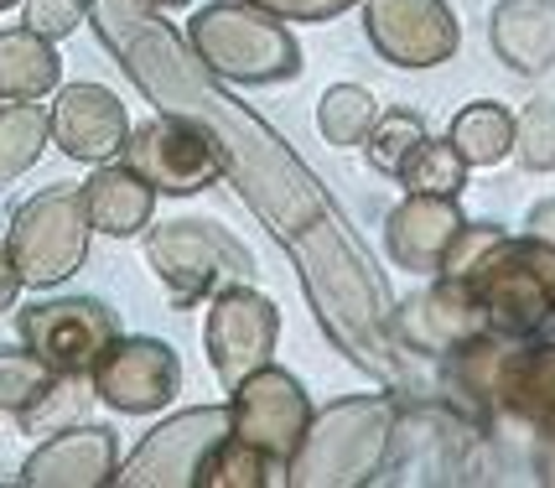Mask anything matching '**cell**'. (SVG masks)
I'll return each instance as SVG.
<instances>
[{
    "instance_id": "6da1fadb",
    "label": "cell",
    "mask_w": 555,
    "mask_h": 488,
    "mask_svg": "<svg viewBox=\"0 0 555 488\" xmlns=\"http://www.w3.org/2000/svg\"><path fill=\"white\" fill-rule=\"evenodd\" d=\"M400 395L363 390L343 395L333 406L312 411V426L286 463V484L296 488H359L374 484L395 463V437H400Z\"/></svg>"
},
{
    "instance_id": "7a4b0ae2",
    "label": "cell",
    "mask_w": 555,
    "mask_h": 488,
    "mask_svg": "<svg viewBox=\"0 0 555 488\" xmlns=\"http://www.w3.org/2000/svg\"><path fill=\"white\" fill-rule=\"evenodd\" d=\"M188 48L223 84L270 89L301 74V42L281 16H266L244 0H214L188 16Z\"/></svg>"
},
{
    "instance_id": "3957f363",
    "label": "cell",
    "mask_w": 555,
    "mask_h": 488,
    "mask_svg": "<svg viewBox=\"0 0 555 488\" xmlns=\"http://www.w3.org/2000/svg\"><path fill=\"white\" fill-rule=\"evenodd\" d=\"M145 266L156 270V281L167 286L177 312L208 301L223 286H240V281L260 275L249 244L234 240L218 219H151L145 223Z\"/></svg>"
},
{
    "instance_id": "277c9868",
    "label": "cell",
    "mask_w": 555,
    "mask_h": 488,
    "mask_svg": "<svg viewBox=\"0 0 555 488\" xmlns=\"http://www.w3.org/2000/svg\"><path fill=\"white\" fill-rule=\"evenodd\" d=\"M473 296L483 301L488 333L534 338L555 312V240L545 234H504L467 275Z\"/></svg>"
},
{
    "instance_id": "5b68a950",
    "label": "cell",
    "mask_w": 555,
    "mask_h": 488,
    "mask_svg": "<svg viewBox=\"0 0 555 488\" xmlns=\"http://www.w3.org/2000/svg\"><path fill=\"white\" fill-rule=\"evenodd\" d=\"M89 240H94V223L83 214V193L78 188L31 193L11 214V229H5L11 266L22 275V286H31V292H52L68 275H78L83 260H89Z\"/></svg>"
},
{
    "instance_id": "8992f818",
    "label": "cell",
    "mask_w": 555,
    "mask_h": 488,
    "mask_svg": "<svg viewBox=\"0 0 555 488\" xmlns=\"http://www.w3.org/2000/svg\"><path fill=\"white\" fill-rule=\"evenodd\" d=\"M120 162L130 171H141L145 182L156 188V197L208 193L229 171V156L218 146L214 125H203L197 115H177V110H162L156 120L145 125H130Z\"/></svg>"
},
{
    "instance_id": "52a82bcc",
    "label": "cell",
    "mask_w": 555,
    "mask_h": 488,
    "mask_svg": "<svg viewBox=\"0 0 555 488\" xmlns=\"http://www.w3.org/2000/svg\"><path fill=\"white\" fill-rule=\"evenodd\" d=\"M16 338L48 359L57 374H83L99 364V354L120 338V318L99 296H42L16 307Z\"/></svg>"
},
{
    "instance_id": "ba28073f",
    "label": "cell",
    "mask_w": 555,
    "mask_h": 488,
    "mask_svg": "<svg viewBox=\"0 0 555 488\" xmlns=\"http://www.w3.org/2000/svg\"><path fill=\"white\" fill-rule=\"evenodd\" d=\"M312 395L307 385L281 369L275 359L260 364L255 374H244L240 385L229 390V432L249 447H260L270 463L286 467L296 458V447L307 437V426H312Z\"/></svg>"
},
{
    "instance_id": "9c48e42d",
    "label": "cell",
    "mask_w": 555,
    "mask_h": 488,
    "mask_svg": "<svg viewBox=\"0 0 555 488\" xmlns=\"http://www.w3.org/2000/svg\"><path fill=\"white\" fill-rule=\"evenodd\" d=\"M275 343H281V307L266 292H255V281H240V286H223L208 296L203 348H208V364H214L223 390H234L244 374L270 364Z\"/></svg>"
},
{
    "instance_id": "30bf717a",
    "label": "cell",
    "mask_w": 555,
    "mask_h": 488,
    "mask_svg": "<svg viewBox=\"0 0 555 488\" xmlns=\"http://www.w3.org/2000/svg\"><path fill=\"white\" fill-rule=\"evenodd\" d=\"M229 437V406H193L151 426L115 473L125 488H193L203 458Z\"/></svg>"
},
{
    "instance_id": "8fae6325",
    "label": "cell",
    "mask_w": 555,
    "mask_h": 488,
    "mask_svg": "<svg viewBox=\"0 0 555 488\" xmlns=\"http://www.w3.org/2000/svg\"><path fill=\"white\" fill-rule=\"evenodd\" d=\"M94 400H104L120 415H156L167 411L182 390V359L177 348L151 333H120L89 369Z\"/></svg>"
},
{
    "instance_id": "7c38bea8",
    "label": "cell",
    "mask_w": 555,
    "mask_h": 488,
    "mask_svg": "<svg viewBox=\"0 0 555 488\" xmlns=\"http://www.w3.org/2000/svg\"><path fill=\"white\" fill-rule=\"evenodd\" d=\"M363 37L389 68H441L462 48V22L447 0H363Z\"/></svg>"
},
{
    "instance_id": "4fadbf2b",
    "label": "cell",
    "mask_w": 555,
    "mask_h": 488,
    "mask_svg": "<svg viewBox=\"0 0 555 488\" xmlns=\"http://www.w3.org/2000/svg\"><path fill=\"white\" fill-rule=\"evenodd\" d=\"M478 333H488L483 301L473 296L467 281H447V275H436L431 286L395 301V312H389V338L426 359H447L452 348H462Z\"/></svg>"
},
{
    "instance_id": "5bb4252c",
    "label": "cell",
    "mask_w": 555,
    "mask_h": 488,
    "mask_svg": "<svg viewBox=\"0 0 555 488\" xmlns=\"http://www.w3.org/2000/svg\"><path fill=\"white\" fill-rule=\"evenodd\" d=\"M52 146L68 162L99 167V162H120L130 115L104 84H57L52 89Z\"/></svg>"
},
{
    "instance_id": "9a60e30c",
    "label": "cell",
    "mask_w": 555,
    "mask_h": 488,
    "mask_svg": "<svg viewBox=\"0 0 555 488\" xmlns=\"http://www.w3.org/2000/svg\"><path fill=\"white\" fill-rule=\"evenodd\" d=\"M120 473V437L94 421H73L52 432L37 452H26L22 484L26 488H104Z\"/></svg>"
},
{
    "instance_id": "2e32d148",
    "label": "cell",
    "mask_w": 555,
    "mask_h": 488,
    "mask_svg": "<svg viewBox=\"0 0 555 488\" xmlns=\"http://www.w3.org/2000/svg\"><path fill=\"white\" fill-rule=\"evenodd\" d=\"M457 197H436V193H405L385 219V255L411 275H436L441 255L452 234L462 229Z\"/></svg>"
},
{
    "instance_id": "e0dca14e",
    "label": "cell",
    "mask_w": 555,
    "mask_h": 488,
    "mask_svg": "<svg viewBox=\"0 0 555 488\" xmlns=\"http://www.w3.org/2000/svg\"><path fill=\"white\" fill-rule=\"evenodd\" d=\"M488 48L508 74L540 78L555 68V0H499Z\"/></svg>"
},
{
    "instance_id": "ac0fdd59",
    "label": "cell",
    "mask_w": 555,
    "mask_h": 488,
    "mask_svg": "<svg viewBox=\"0 0 555 488\" xmlns=\"http://www.w3.org/2000/svg\"><path fill=\"white\" fill-rule=\"evenodd\" d=\"M78 193H83V214L94 223V234H109V240H135L156 219V188L125 162H99L78 182Z\"/></svg>"
},
{
    "instance_id": "d6986e66",
    "label": "cell",
    "mask_w": 555,
    "mask_h": 488,
    "mask_svg": "<svg viewBox=\"0 0 555 488\" xmlns=\"http://www.w3.org/2000/svg\"><path fill=\"white\" fill-rule=\"evenodd\" d=\"M499 415L545 432L555 426V343L514 338L504 369H499Z\"/></svg>"
},
{
    "instance_id": "ffe728a7",
    "label": "cell",
    "mask_w": 555,
    "mask_h": 488,
    "mask_svg": "<svg viewBox=\"0 0 555 488\" xmlns=\"http://www.w3.org/2000/svg\"><path fill=\"white\" fill-rule=\"evenodd\" d=\"M63 84L57 42L37 37L31 26L0 31V99H52Z\"/></svg>"
},
{
    "instance_id": "44dd1931",
    "label": "cell",
    "mask_w": 555,
    "mask_h": 488,
    "mask_svg": "<svg viewBox=\"0 0 555 488\" xmlns=\"http://www.w3.org/2000/svg\"><path fill=\"white\" fill-rule=\"evenodd\" d=\"M447 141L462 151L467 167H499L504 156H514V115L499 99H473L452 115Z\"/></svg>"
},
{
    "instance_id": "7402d4cb",
    "label": "cell",
    "mask_w": 555,
    "mask_h": 488,
    "mask_svg": "<svg viewBox=\"0 0 555 488\" xmlns=\"http://www.w3.org/2000/svg\"><path fill=\"white\" fill-rule=\"evenodd\" d=\"M48 141H52L48 110L37 99H5L0 104V188L37 167Z\"/></svg>"
},
{
    "instance_id": "603a6c76",
    "label": "cell",
    "mask_w": 555,
    "mask_h": 488,
    "mask_svg": "<svg viewBox=\"0 0 555 488\" xmlns=\"http://www.w3.org/2000/svg\"><path fill=\"white\" fill-rule=\"evenodd\" d=\"M275 484H286V467L270 463L260 447H249V441H240L229 432V437L203 458L193 488H275Z\"/></svg>"
},
{
    "instance_id": "cb8c5ba5",
    "label": "cell",
    "mask_w": 555,
    "mask_h": 488,
    "mask_svg": "<svg viewBox=\"0 0 555 488\" xmlns=\"http://www.w3.org/2000/svg\"><path fill=\"white\" fill-rule=\"evenodd\" d=\"M374 120H379V104H374V94L363 84H333L327 94L317 99V136L338 151L363 146Z\"/></svg>"
},
{
    "instance_id": "d4e9b609",
    "label": "cell",
    "mask_w": 555,
    "mask_h": 488,
    "mask_svg": "<svg viewBox=\"0 0 555 488\" xmlns=\"http://www.w3.org/2000/svg\"><path fill=\"white\" fill-rule=\"evenodd\" d=\"M467 162H462V151L441 136V141H421V146L405 156V167L395 171L400 177V188L405 193H436V197H457L462 188H467Z\"/></svg>"
},
{
    "instance_id": "484cf974",
    "label": "cell",
    "mask_w": 555,
    "mask_h": 488,
    "mask_svg": "<svg viewBox=\"0 0 555 488\" xmlns=\"http://www.w3.org/2000/svg\"><path fill=\"white\" fill-rule=\"evenodd\" d=\"M426 136H431V130H426V120H421L415 110H379V120L369 125V136H363V156H369L374 171L395 177V171L405 167V156H411Z\"/></svg>"
},
{
    "instance_id": "4316f807",
    "label": "cell",
    "mask_w": 555,
    "mask_h": 488,
    "mask_svg": "<svg viewBox=\"0 0 555 488\" xmlns=\"http://www.w3.org/2000/svg\"><path fill=\"white\" fill-rule=\"evenodd\" d=\"M57 385V369L48 359H37L31 348H0V411L5 415H26L42 395Z\"/></svg>"
},
{
    "instance_id": "83f0119b",
    "label": "cell",
    "mask_w": 555,
    "mask_h": 488,
    "mask_svg": "<svg viewBox=\"0 0 555 488\" xmlns=\"http://www.w3.org/2000/svg\"><path fill=\"white\" fill-rule=\"evenodd\" d=\"M514 156L525 171H555V99H530L514 115Z\"/></svg>"
},
{
    "instance_id": "f1b7e54d",
    "label": "cell",
    "mask_w": 555,
    "mask_h": 488,
    "mask_svg": "<svg viewBox=\"0 0 555 488\" xmlns=\"http://www.w3.org/2000/svg\"><path fill=\"white\" fill-rule=\"evenodd\" d=\"M89 395H94V385L83 380V374H57V385H52L37 406L26 415H16L26 432H63L68 421H78L83 415V406H89Z\"/></svg>"
},
{
    "instance_id": "f546056e",
    "label": "cell",
    "mask_w": 555,
    "mask_h": 488,
    "mask_svg": "<svg viewBox=\"0 0 555 488\" xmlns=\"http://www.w3.org/2000/svg\"><path fill=\"white\" fill-rule=\"evenodd\" d=\"M499 240H504V229H499V223H473L467 219L457 234H452V244H447V255H441L436 275H447V281H467L473 270L483 266V255Z\"/></svg>"
},
{
    "instance_id": "4dcf8cb0",
    "label": "cell",
    "mask_w": 555,
    "mask_h": 488,
    "mask_svg": "<svg viewBox=\"0 0 555 488\" xmlns=\"http://www.w3.org/2000/svg\"><path fill=\"white\" fill-rule=\"evenodd\" d=\"M83 16H89V0H22V26H31L48 42L73 37L83 26Z\"/></svg>"
},
{
    "instance_id": "1f68e13d",
    "label": "cell",
    "mask_w": 555,
    "mask_h": 488,
    "mask_svg": "<svg viewBox=\"0 0 555 488\" xmlns=\"http://www.w3.org/2000/svg\"><path fill=\"white\" fill-rule=\"evenodd\" d=\"M244 5H255V11H266V16H281V22H338V16H348L353 5H363V0H244Z\"/></svg>"
},
{
    "instance_id": "d6a6232c",
    "label": "cell",
    "mask_w": 555,
    "mask_h": 488,
    "mask_svg": "<svg viewBox=\"0 0 555 488\" xmlns=\"http://www.w3.org/2000/svg\"><path fill=\"white\" fill-rule=\"evenodd\" d=\"M16 296H22V275H16V266H11V249H5V240H0V318L16 307Z\"/></svg>"
},
{
    "instance_id": "836d02e7",
    "label": "cell",
    "mask_w": 555,
    "mask_h": 488,
    "mask_svg": "<svg viewBox=\"0 0 555 488\" xmlns=\"http://www.w3.org/2000/svg\"><path fill=\"white\" fill-rule=\"evenodd\" d=\"M534 473H540V484H555V426H545L534 441Z\"/></svg>"
},
{
    "instance_id": "e575fe53",
    "label": "cell",
    "mask_w": 555,
    "mask_h": 488,
    "mask_svg": "<svg viewBox=\"0 0 555 488\" xmlns=\"http://www.w3.org/2000/svg\"><path fill=\"white\" fill-rule=\"evenodd\" d=\"M145 5H167V11H182V5H193V0H145Z\"/></svg>"
},
{
    "instance_id": "d590c367",
    "label": "cell",
    "mask_w": 555,
    "mask_h": 488,
    "mask_svg": "<svg viewBox=\"0 0 555 488\" xmlns=\"http://www.w3.org/2000/svg\"><path fill=\"white\" fill-rule=\"evenodd\" d=\"M11 5H22V0H0V11H11Z\"/></svg>"
},
{
    "instance_id": "8d00e7d4",
    "label": "cell",
    "mask_w": 555,
    "mask_h": 488,
    "mask_svg": "<svg viewBox=\"0 0 555 488\" xmlns=\"http://www.w3.org/2000/svg\"><path fill=\"white\" fill-rule=\"evenodd\" d=\"M551 318H555V312H551Z\"/></svg>"
}]
</instances>
